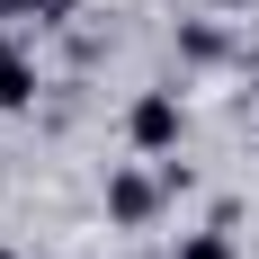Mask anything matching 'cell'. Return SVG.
<instances>
[{"mask_svg": "<svg viewBox=\"0 0 259 259\" xmlns=\"http://www.w3.org/2000/svg\"><path fill=\"white\" fill-rule=\"evenodd\" d=\"M125 143L134 152H170V143H179V90H143V99L125 107Z\"/></svg>", "mask_w": 259, "mask_h": 259, "instance_id": "1", "label": "cell"}, {"mask_svg": "<svg viewBox=\"0 0 259 259\" xmlns=\"http://www.w3.org/2000/svg\"><path fill=\"white\" fill-rule=\"evenodd\" d=\"M161 188H170V179H143V170H116V179H107V224H116V233H143V224L161 214Z\"/></svg>", "mask_w": 259, "mask_h": 259, "instance_id": "2", "label": "cell"}, {"mask_svg": "<svg viewBox=\"0 0 259 259\" xmlns=\"http://www.w3.org/2000/svg\"><path fill=\"white\" fill-rule=\"evenodd\" d=\"M27 99H36V63H27L18 36H0V116H18Z\"/></svg>", "mask_w": 259, "mask_h": 259, "instance_id": "3", "label": "cell"}, {"mask_svg": "<svg viewBox=\"0 0 259 259\" xmlns=\"http://www.w3.org/2000/svg\"><path fill=\"white\" fill-rule=\"evenodd\" d=\"M72 0H0V27H63Z\"/></svg>", "mask_w": 259, "mask_h": 259, "instance_id": "4", "label": "cell"}, {"mask_svg": "<svg viewBox=\"0 0 259 259\" xmlns=\"http://www.w3.org/2000/svg\"><path fill=\"white\" fill-rule=\"evenodd\" d=\"M179 54H188V63H224V27H214V18H188L179 27Z\"/></svg>", "mask_w": 259, "mask_h": 259, "instance_id": "5", "label": "cell"}, {"mask_svg": "<svg viewBox=\"0 0 259 259\" xmlns=\"http://www.w3.org/2000/svg\"><path fill=\"white\" fill-rule=\"evenodd\" d=\"M179 259H233V233H224V224H214V233H188Z\"/></svg>", "mask_w": 259, "mask_h": 259, "instance_id": "6", "label": "cell"}, {"mask_svg": "<svg viewBox=\"0 0 259 259\" xmlns=\"http://www.w3.org/2000/svg\"><path fill=\"white\" fill-rule=\"evenodd\" d=\"M250 99H259V54H250Z\"/></svg>", "mask_w": 259, "mask_h": 259, "instance_id": "7", "label": "cell"}, {"mask_svg": "<svg viewBox=\"0 0 259 259\" xmlns=\"http://www.w3.org/2000/svg\"><path fill=\"white\" fill-rule=\"evenodd\" d=\"M214 9H250V0H214Z\"/></svg>", "mask_w": 259, "mask_h": 259, "instance_id": "8", "label": "cell"}, {"mask_svg": "<svg viewBox=\"0 0 259 259\" xmlns=\"http://www.w3.org/2000/svg\"><path fill=\"white\" fill-rule=\"evenodd\" d=\"M0 259H9V250H0Z\"/></svg>", "mask_w": 259, "mask_h": 259, "instance_id": "9", "label": "cell"}]
</instances>
